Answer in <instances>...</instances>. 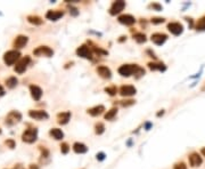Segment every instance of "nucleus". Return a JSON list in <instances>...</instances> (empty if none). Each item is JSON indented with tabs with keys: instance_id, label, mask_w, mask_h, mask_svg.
<instances>
[{
	"instance_id": "f257e3e1",
	"label": "nucleus",
	"mask_w": 205,
	"mask_h": 169,
	"mask_svg": "<svg viewBox=\"0 0 205 169\" xmlns=\"http://www.w3.org/2000/svg\"><path fill=\"white\" fill-rule=\"evenodd\" d=\"M117 71L122 77H127V78L132 74H134L137 78L142 77L145 74V70L140 68L139 65H137V64H123V65L120 66Z\"/></svg>"
},
{
	"instance_id": "f03ea898",
	"label": "nucleus",
	"mask_w": 205,
	"mask_h": 169,
	"mask_svg": "<svg viewBox=\"0 0 205 169\" xmlns=\"http://www.w3.org/2000/svg\"><path fill=\"white\" fill-rule=\"evenodd\" d=\"M21 60V53L16 49H11V50H8L4 54V62L6 65L10 66V65H14L15 63H17L18 61Z\"/></svg>"
},
{
	"instance_id": "7ed1b4c3",
	"label": "nucleus",
	"mask_w": 205,
	"mask_h": 169,
	"mask_svg": "<svg viewBox=\"0 0 205 169\" xmlns=\"http://www.w3.org/2000/svg\"><path fill=\"white\" fill-rule=\"evenodd\" d=\"M38 139V129L37 128H29L22 134V141L27 144H32Z\"/></svg>"
},
{
	"instance_id": "20e7f679",
	"label": "nucleus",
	"mask_w": 205,
	"mask_h": 169,
	"mask_svg": "<svg viewBox=\"0 0 205 169\" xmlns=\"http://www.w3.org/2000/svg\"><path fill=\"white\" fill-rule=\"evenodd\" d=\"M31 62V57L30 56H24L22 57L21 60L16 63V65L14 66V71L16 72V73H18V74H22V73H24V72L26 71V69H27V66H29V64H30Z\"/></svg>"
},
{
	"instance_id": "39448f33",
	"label": "nucleus",
	"mask_w": 205,
	"mask_h": 169,
	"mask_svg": "<svg viewBox=\"0 0 205 169\" xmlns=\"http://www.w3.org/2000/svg\"><path fill=\"white\" fill-rule=\"evenodd\" d=\"M33 55L38 57H52L54 50L48 46H39L33 49Z\"/></svg>"
},
{
	"instance_id": "423d86ee",
	"label": "nucleus",
	"mask_w": 205,
	"mask_h": 169,
	"mask_svg": "<svg viewBox=\"0 0 205 169\" xmlns=\"http://www.w3.org/2000/svg\"><path fill=\"white\" fill-rule=\"evenodd\" d=\"M22 120V114L18 112V111H10V112L8 113L7 116H6V120H5V124L11 127V126H14L16 125L17 122Z\"/></svg>"
},
{
	"instance_id": "0eeeda50",
	"label": "nucleus",
	"mask_w": 205,
	"mask_h": 169,
	"mask_svg": "<svg viewBox=\"0 0 205 169\" xmlns=\"http://www.w3.org/2000/svg\"><path fill=\"white\" fill-rule=\"evenodd\" d=\"M125 8V1L123 0H117V1H114L109 8V14L112 16H115L117 14H120L121 11Z\"/></svg>"
},
{
	"instance_id": "6e6552de",
	"label": "nucleus",
	"mask_w": 205,
	"mask_h": 169,
	"mask_svg": "<svg viewBox=\"0 0 205 169\" xmlns=\"http://www.w3.org/2000/svg\"><path fill=\"white\" fill-rule=\"evenodd\" d=\"M29 116L34 120H46L49 118V114L43 110H30Z\"/></svg>"
},
{
	"instance_id": "1a4fd4ad",
	"label": "nucleus",
	"mask_w": 205,
	"mask_h": 169,
	"mask_svg": "<svg viewBox=\"0 0 205 169\" xmlns=\"http://www.w3.org/2000/svg\"><path fill=\"white\" fill-rule=\"evenodd\" d=\"M76 55L79 57L86 58V60H92V52L87 45H81L76 49Z\"/></svg>"
},
{
	"instance_id": "9d476101",
	"label": "nucleus",
	"mask_w": 205,
	"mask_h": 169,
	"mask_svg": "<svg viewBox=\"0 0 205 169\" xmlns=\"http://www.w3.org/2000/svg\"><path fill=\"white\" fill-rule=\"evenodd\" d=\"M27 42H29V37H26L24 34H18V36L15 38L14 42H13V47L17 50V49L24 48Z\"/></svg>"
},
{
	"instance_id": "9b49d317",
	"label": "nucleus",
	"mask_w": 205,
	"mask_h": 169,
	"mask_svg": "<svg viewBox=\"0 0 205 169\" xmlns=\"http://www.w3.org/2000/svg\"><path fill=\"white\" fill-rule=\"evenodd\" d=\"M119 93L123 97H130V96L136 95L137 89H136L133 86H131V85H124V86H122L120 88Z\"/></svg>"
},
{
	"instance_id": "f8f14e48",
	"label": "nucleus",
	"mask_w": 205,
	"mask_h": 169,
	"mask_svg": "<svg viewBox=\"0 0 205 169\" xmlns=\"http://www.w3.org/2000/svg\"><path fill=\"white\" fill-rule=\"evenodd\" d=\"M168 30L174 36H180L183 32V27L178 22H171L168 24Z\"/></svg>"
},
{
	"instance_id": "ddd939ff",
	"label": "nucleus",
	"mask_w": 205,
	"mask_h": 169,
	"mask_svg": "<svg viewBox=\"0 0 205 169\" xmlns=\"http://www.w3.org/2000/svg\"><path fill=\"white\" fill-rule=\"evenodd\" d=\"M150 40L157 46H162L164 42L168 40V36L165 33H160V32H157V33H153L152 34V37H150Z\"/></svg>"
},
{
	"instance_id": "4468645a",
	"label": "nucleus",
	"mask_w": 205,
	"mask_h": 169,
	"mask_svg": "<svg viewBox=\"0 0 205 169\" xmlns=\"http://www.w3.org/2000/svg\"><path fill=\"white\" fill-rule=\"evenodd\" d=\"M188 160H189V165L191 167H199L202 165V162H203V159H202L201 154H198L197 152H193V153L190 154L189 157H188Z\"/></svg>"
},
{
	"instance_id": "2eb2a0df",
	"label": "nucleus",
	"mask_w": 205,
	"mask_h": 169,
	"mask_svg": "<svg viewBox=\"0 0 205 169\" xmlns=\"http://www.w3.org/2000/svg\"><path fill=\"white\" fill-rule=\"evenodd\" d=\"M121 24L123 25H127V27H131V25H133L134 23H136V19H134L132 15H129V14H123V15H120L119 19H117Z\"/></svg>"
},
{
	"instance_id": "dca6fc26",
	"label": "nucleus",
	"mask_w": 205,
	"mask_h": 169,
	"mask_svg": "<svg viewBox=\"0 0 205 169\" xmlns=\"http://www.w3.org/2000/svg\"><path fill=\"white\" fill-rule=\"evenodd\" d=\"M29 89H30V94L34 101H40L41 97H42V94H43L40 87L37 86V85H31L29 87Z\"/></svg>"
},
{
	"instance_id": "f3484780",
	"label": "nucleus",
	"mask_w": 205,
	"mask_h": 169,
	"mask_svg": "<svg viewBox=\"0 0 205 169\" xmlns=\"http://www.w3.org/2000/svg\"><path fill=\"white\" fill-rule=\"evenodd\" d=\"M63 16H64L63 11H48L46 13V19H49V21H52V22H56V21H58Z\"/></svg>"
},
{
	"instance_id": "a211bd4d",
	"label": "nucleus",
	"mask_w": 205,
	"mask_h": 169,
	"mask_svg": "<svg viewBox=\"0 0 205 169\" xmlns=\"http://www.w3.org/2000/svg\"><path fill=\"white\" fill-rule=\"evenodd\" d=\"M71 112L70 111H65V112H60L57 114V122L59 125H66L68 124V121L71 120Z\"/></svg>"
},
{
	"instance_id": "6ab92c4d",
	"label": "nucleus",
	"mask_w": 205,
	"mask_h": 169,
	"mask_svg": "<svg viewBox=\"0 0 205 169\" xmlns=\"http://www.w3.org/2000/svg\"><path fill=\"white\" fill-rule=\"evenodd\" d=\"M97 73L100 75L101 78H104V79H111V78H112V72H111V70H109L107 66H105V65H99V66H98Z\"/></svg>"
},
{
	"instance_id": "aec40b11",
	"label": "nucleus",
	"mask_w": 205,
	"mask_h": 169,
	"mask_svg": "<svg viewBox=\"0 0 205 169\" xmlns=\"http://www.w3.org/2000/svg\"><path fill=\"white\" fill-rule=\"evenodd\" d=\"M104 111H105L104 105H96V106H93V108H91V109H88L87 112L91 116H100V114H103Z\"/></svg>"
},
{
	"instance_id": "412c9836",
	"label": "nucleus",
	"mask_w": 205,
	"mask_h": 169,
	"mask_svg": "<svg viewBox=\"0 0 205 169\" xmlns=\"http://www.w3.org/2000/svg\"><path fill=\"white\" fill-rule=\"evenodd\" d=\"M73 151L78 154H83L88 152V147H87V145L83 144V143L75 142L74 144H73Z\"/></svg>"
},
{
	"instance_id": "4be33fe9",
	"label": "nucleus",
	"mask_w": 205,
	"mask_h": 169,
	"mask_svg": "<svg viewBox=\"0 0 205 169\" xmlns=\"http://www.w3.org/2000/svg\"><path fill=\"white\" fill-rule=\"evenodd\" d=\"M49 135L51 136L52 138H55L56 141H60L64 138V133L59 128H51L49 130Z\"/></svg>"
},
{
	"instance_id": "5701e85b",
	"label": "nucleus",
	"mask_w": 205,
	"mask_h": 169,
	"mask_svg": "<svg viewBox=\"0 0 205 169\" xmlns=\"http://www.w3.org/2000/svg\"><path fill=\"white\" fill-rule=\"evenodd\" d=\"M147 65H148L149 70H152V71H165V70H166V66H165L163 63H155V62H149Z\"/></svg>"
},
{
	"instance_id": "b1692460",
	"label": "nucleus",
	"mask_w": 205,
	"mask_h": 169,
	"mask_svg": "<svg viewBox=\"0 0 205 169\" xmlns=\"http://www.w3.org/2000/svg\"><path fill=\"white\" fill-rule=\"evenodd\" d=\"M26 19H27V22L30 23V24H32V25H35V27H38V25H41V24L43 23V19H41L40 16H38V15H29L27 17H26Z\"/></svg>"
},
{
	"instance_id": "393cba45",
	"label": "nucleus",
	"mask_w": 205,
	"mask_h": 169,
	"mask_svg": "<svg viewBox=\"0 0 205 169\" xmlns=\"http://www.w3.org/2000/svg\"><path fill=\"white\" fill-rule=\"evenodd\" d=\"M17 83H18V80L16 77H9L8 79H6V86L7 88L9 89H13V88H15L17 86Z\"/></svg>"
},
{
	"instance_id": "a878e982",
	"label": "nucleus",
	"mask_w": 205,
	"mask_h": 169,
	"mask_svg": "<svg viewBox=\"0 0 205 169\" xmlns=\"http://www.w3.org/2000/svg\"><path fill=\"white\" fill-rule=\"evenodd\" d=\"M116 114H117V109H116V108H112V109L109 110V111H107V113L104 116L105 120H113V119L115 118Z\"/></svg>"
},
{
	"instance_id": "bb28decb",
	"label": "nucleus",
	"mask_w": 205,
	"mask_h": 169,
	"mask_svg": "<svg viewBox=\"0 0 205 169\" xmlns=\"http://www.w3.org/2000/svg\"><path fill=\"white\" fill-rule=\"evenodd\" d=\"M133 39L138 42V44H144V42L147 41V37H146V34L144 33H136L133 36Z\"/></svg>"
},
{
	"instance_id": "cd10ccee",
	"label": "nucleus",
	"mask_w": 205,
	"mask_h": 169,
	"mask_svg": "<svg viewBox=\"0 0 205 169\" xmlns=\"http://www.w3.org/2000/svg\"><path fill=\"white\" fill-rule=\"evenodd\" d=\"M104 132H105V126L103 122H98V124L95 125V133L97 135H101Z\"/></svg>"
},
{
	"instance_id": "c85d7f7f",
	"label": "nucleus",
	"mask_w": 205,
	"mask_h": 169,
	"mask_svg": "<svg viewBox=\"0 0 205 169\" xmlns=\"http://www.w3.org/2000/svg\"><path fill=\"white\" fill-rule=\"evenodd\" d=\"M105 91L107 93L109 96H115L117 94V87L116 86H109L105 88Z\"/></svg>"
},
{
	"instance_id": "c756f323",
	"label": "nucleus",
	"mask_w": 205,
	"mask_h": 169,
	"mask_svg": "<svg viewBox=\"0 0 205 169\" xmlns=\"http://www.w3.org/2000/svg\"><path fill=\"white\" fill-rule=\"evenodd\" d=\"M196 30L197 31H204L205 30V16L198 19L197 24H196Z\"/></svg>"
},
{
	"instance_id": "7c9ffc66",
	"label": "nucleus",
	"mask_w": 205,
	"mask_h": 169,
	"mask_svg": "<svg viewBox=\"0 0 205 169\" xmlns=\"http://www.w3.org/2000/svg\"><path fill=\"white\" fill-rule=\"evenodd\" d=\"M134 103H136V101H134V99H127V101H120L119 102V104L121 106H123V108H127V106L133 105Z\"/></svg>"
},
{
	"instance_id": "2f4dec72",
	"label": "nucleus",
	"mask_w": 205,
	"mask_h": 169,
	"mask_svg": "<svg viewBox=\"0 0 205 169\" xmlns=\"http://www.w3.org/2000/svg\"><path fill=\"white\" fill-rule=\"evenodd\" d=\"M5 144L7 145V147H9V149H11V150H13V149H15V147H16V142H15V141H14L13 138L6 139V141H5Z\"/></svg>"
},
{
	"instance_id": "473e14b6",
	"label": "nucleus",
	"mask_w": 205,
	"mask_h": 169,
	"mask_svg": "<svg viewBox=\"0 0 205 169\" xmlns=\"http://www.w3.org/2000/svg\"><path fill=\"white\" fill-rule=\"evenodd\" d=\"M68 151H70V145L67 143H62L60 144V152L63 154H67Z\"/></svg>"
},
{
	"instance_id": "72a5a7b5",
	"label": "nucleus",
	"mask_w": 205,
	"mask_h": 169,
	"mask_svg": "<svg viewBox=\"0 0 205 169\" xmlns=\"http://www.w3.org/2000/svg\"><path fill=\"white\" fill-rule=\"evenodd\" d=\"M150 22L153 23V24H161V23L165 22V19H163V17H153V19H150Z\"/></svg>"
},
{
	"instance_id": "f704fd0d",
	"label": "nucleus",
	"mask_w": 205,
	"mask_h": 169,
	"mask_svg": "<svg viewBox=\"0 0 205 169\" xmlns=\"http://www.w3.org/2000/svg\"><path fill=\"white\" fill-rule=\"evenodd\" d=\"M39 149H40L41 154H42V157H43V158H47V157H49V151L47 150L46 147H43V146H39Z\"/></svg>"
},
{
	"instance_id": "c9c22d12",
	"label": "nucleus",
	"mask_w": 205,
	"mask_h": 169,
	"mask_svg": "<svg viewBox=\"0 0 205 169\" xmlns=\"http://www.w3.org/2000/svg\"><path fill=\"white\" fill-rule=\"evenodd\" d=\"M173 169H187V166L185 162H179V163H175Z\"/></svg>"
},
{
	"instance_id": "e433bc0d",
	"label": "nucleus",
	"mask_w": 205,
	"mask_h": 169,
	"mask_svg": "<svg viewBox=\"0 0 205 169\" xmlns=\"http://www.w3.org/2000/svg\"><path fill=\"white\" fill-rule=\"evenodd\" d=\"M149 7L153 8V9H155V11H162V6H161L160 4H152L150 6H149Z\"/></svg>"
},
{
	"instance_id": "4c0bfd02",
	"label": "nucleus",
	"mask_w": 205,
	"mask_h": 169,
	"mask_svg": "<svg viewBox=\"0 0 205 169\" xmlns=\"http://www.w3.org/2000/svg\"><path fill=\"white\" fill-rule=\"evenodd\" d=\"M96 158H97V160H99V161H103L105 159V153L104 152H99V153H97Z\"/></svg>"
},
{
	"instance_id": "58836bf2",
	"label": "nucleus",
	"mask_w": 205,
	"mask_h": 169,
	"mask_svg": "<svg viewBox=\"0 0 205 169\" xmlns=\"http://www.w3.org/2000/svg\"><path fill=\"white\" fill-rule=\"evenodd\" d=\"M70 13H71L72 15L73 16H76L79 14V11H78V9H76V8H74V7H70Z\"/></svg>"
},
{
	"instance_id": "ea45409f",
	"label": "nucleus",
	"mask_w": 205,
	"mask_h": 169,
	"mask_svg": "<svg viewBox=\"0 0 205 169\" xmlns=\"http://www.w3.org/2000/svg\"><path fill=\"white\" fill-rule=\"evenodd\" d=\"M5 94H6V91H5L4 87H2V86H0V97H1V96H4Z\"/></svg>"
},
{
	"instance_id": "a19ab883",
	"label": "nucleus",
	"mask_w": 205,
	"mask_h": 169,
	"mask_svg": "<svg viewBox=\"0 0 205 169\" xmlns=\"http://www.w3.org/2000/svg\"><path fill=\"white\" fill-rule=\"evenodd\" d=\"M147 54H149V55H150V57H153L154 60H156V58H157V57L155 56V54H154V53H152V52H150V50H149V49H148V50H147Z\"/></svg>"
},
{
	"instance_id": "79ce46f5",
	"label": "nucleus",
	"mask_w": 205,
	"mask_h": 169,
	"mask_svg": "<svg viewBox=\"0 0 205 169\" xmlns=\"http://www.w3.org/2000/svg\"><path fill=\"white\" fill-rule=\"evenodd\" d=\"M30 169H39L37 165H30Z\"/></svg>"
},
{
	"instance_id": "37998d69",
	"label": "nucleus",
	"mask_w": 205,
	"mask_h": 169,
	"mask_svg": "<svg viewBox=\"0 0 205 169\" xmlns=\"http://www.w3.org/2000/svg\"><path fill=\"white\" fill-rule=\"evenodd\" d=\"M150 126H152V124H150V122H147V124H146V130H148L149 128H150Z\"/></svg>"
},
{
	"instance_id": "c03bdc74",
	"label": "nucleus",
	"mask_w": 205,
	"mask_h": 169,
	"mask_svg": "<svg viewBox=\"0 0 205 169\" xmlns=\"http://www.w3.org/2000/svg\"><path fill=\"white\" fill-rule=\"evenodd\" d=\"M163 114H164V111H163V110H162V111H161V112H158V113H157V116H163Z\"/></svg>"
},
{
	"instance_id": "a18cd8bd",
	"label": "nucleus",
	"mask_w": 205,
	"mask_h": 169,
	"mask_svg": "<svg viewBox=\"0 0 205 169\" xmlns=\"http://www.w3.org/2000/svg\"><path fill=\"white\" fill-rule=\"evenodd\" d=\"M201 152H202V154H203V155H204V157H205V147H203V149H202Z\"/></svg>"
},
{
	"instance_id": "49530a36",
	"label": "nucleus",
	"mask_w": 205,
	"mask_h": 169,
	"mask_svg": "<svg viewBox=\"0 0 205 169\" xmlns=\"http://www.w3.org/2000/svg\"><path fill=\"white\" fill-rule=\"evenodd\" d=\"M1 15H2V13H1V11H0V16H1Z\"/></svg>"
},
{
	"instance_id": "de8ad7c7",
	"label": "nucleus",
	"mask_w": 205,
	"mask_h": 169,
	"mask_svg": "<svg viewBox=\"0 0 205 169\" xmlns=\"http://www.w3.org/2000/svg\"><path fill=\"white\" fill-rule=\"evenodd\" d=\"M1 133H2V130H1V129H0V134H1Z\"/></svg>"
},
{
	"instance_id": "09e8293b",
	"label": "nucleus",
	"mask_w": 205,
	"mask_h": 169,
	"mask_svg": "<svg viewBox=\"0 0 205 169\" xmlns=\"http://www.w3.org/2000/svg\"><path fill=\"white\" fill-rule=\"evenodd\" d=\"M0 86H1V85H0Z\"/></svg>"
}]
</instances>
